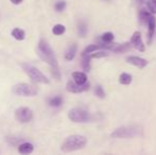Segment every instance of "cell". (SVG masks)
<instances>
[{
    "mask_svg": "<svg viewBox=\"0 0 156 155\" xmlns=\"http://www.w3.org/2000/svg\"><path fill=\"white\" fill-rule=\"evenodd\" d=\"M87 139L85 136L82 135H70L68 136L63 143L61 145V150L65 153H69V152L78 151L81 150L86 146Z\"/></svg>",
    "mask_w": 156,
    "mask_h": 155,
    "instance_id": "obj_1",
    "label": "cell"
},
{
    "mask_svg": "<svg viewBox=\"0 0 156 155\" xmlns=\"http://www.w3.org/2000/svg\"><path fill=\"white\" fill-rule=\"evenodd\" d=\"M37 52H38V55L41 56V60L45 61L47 64H49L52 68H58V61H56L54 51L46 39H41L38 41Z\"/></svg>",
    "mask_w": 156,
    "mask_h": 155,
    "instance_id": "obj_2",
    "label": "cell"
},
{
    "mask_svg": "<svg viewBox=\"0 0 156 155\" xmlns=\"http://www.w3.org/2000/svg\"><path fill=\"white\" fill-rule=\"evenodd\" d=\"M142 128L140 125H124L118 128L111 134L113 138H132L141 135Z\"/></svg>",
    "mask_w": 156,
    "mask_h": 155,
    "instance_id": "obj_3",
    "label": "cell"
},
{
    "mask_svg": "<svg viewBox=\"0 0 156 155\" xmlns=\"http://www.w3.org/2000/svg\"><path fill=\"white\" fill-rule=\"evenodd\" d=\"M23 71L27 73V76L30 78V80L34 83H41V84H48L49 83V79L46 77L37 67L33 66V65L23 63L21 64Z\"/></svg>",
    "mask_w": 156,
    "mask_h": 155,
    "instance_id": "obj_4",
    "label": "cell"
},
{
    "mask_svg": "<svg viewBox=\"0 0 156 155\" xmlns=\"http://www.w3.org/2000/svg\"><path fill=\"white\" fill-rule=\"evenodd\" d=\"M12 93L18 97H34L38 93V89L29 83H18L13 86Z\"/></svg>",
    "mask_w": 156,
    "mask_h": 155,
    "instance_id": "obj_5",
    "label": "cell"
},
{
    "mask_svg": "<svg viewBox=\"0 0 156 155\" xmlns=\"http://www.w3.org/2000/svg\"><path fill=\"white\" fill-rule=\"evenodd\" d=\"M68 118L71 121L76 122V123H83V122H87L90 120V114L84 108L81 107H74L68 112Z\"/></svg>",
    "mask_w": 156,
    "mask_h": 155,
    "instance_id": "obj_6",
    "label": "cell"
},
{
    "mask_svg": "<svg viewBox=\"0 0 156 155\" xmlns=\"http://www.w3.org/2000/svg\"><path fill=\"white\" fill-rule=\"evenodd\" d=\"M33 117H34L33 111L29 107H26V106L18 107L15 112V118L21 123H28L33 119Z\"/></svg>",
    "mask_w": 156,
    "mask_h": 155,
    "instance_id": "obj_7",
    "label": "cell"
},
{
    "mask_svg": "<svg viewBox=\"0 0 156 155\" xmlns=\"http://www.w3.org/2000/svg\"><path fill=\"white\" fill-rule=\"evenodd\" d=\"M88 89H89V83H85L83 85L76 84V82H72V81H69L67 83V90L72 93H84V91L88 90Z\"/></svg>",
    "mask_w": 156,
    "mask_h": 155,
    "instance_id": "obj_8",
    "label": "cell"
},
{
    "mask_svg": "<svg viewBox=\"0 0 156 155\" xmlns=\"http://www.w3.org/2000/svg\"><path fill=\"white\" fill-rule=\"evenodd\" d=\"M126 61H127V63L138 67V68H144V67H146L147 65H148L147 60L139 58V56H127Z\"/></svg>",
    "mask_w": 156,
    "mask_h": 155,
    "instance_id": "obj_9",
    "label": "cell"
},
{
    "mask_svg": "<svg viewBox=\"0 0 156 155\" xmlns=\"http://www.w3.org/2000/svg\"><path fill=\"white\" fill-rule=\"evenodd\" d=\"M131 41H132V44L134 45V47H135L137 50H139V51H144V49H146V48H144V43H142L140 32L136 31L135 33L133 34V36H132Z\"/></svg>",
    "mask_w": 156,
    "mask_h": 155,
    "instance_id": "obj_10",
    "label": "cell"
},
{
    "mask_svg": "<svg viewBox=\"0 0 156 155\" xmlns=\"http://www.w3.org/2000/svg\"><path fill=\"white\" fill-rule=\"evenodd\" d=\"M34 151V146L30 143H23L18 146V152L20 154L27 155Z\"/></svg>",
    "mask_w": 156,
    "mask_h": 155,
    "instance_id": "obj_11",
    "label": "cell"
},
{
    "mask_svg": "<svg viewBox=\"0 0 156 155\" xmlns=\"http://www.w3.org/2000/svg\"><path fill=\"white\" fill-rule=\"evenodd\" d=\"M72 79L76 84L83 85L87 83V76L84 72H81V71H76V72L72 73Z\"/></svg>",
    "mask_w": 156,
    "mask_h": 155,
    "instance_id": "obj_12",
    "label": "cell"
},
{
    "mask_svg": "<svg viewBox=\"0 0 156 155\" xmlns=\"http://www.w3.org/2000/svg\"><path fill=\"white\" fill-rule=\"evenodd\" d=\"M76 44H71V45L68 47V49L66 50V53H65V58L67 61H72L76 56Z\"/></svg>",
    "mask_w": 156,
    "mask_h": 155,
    "instance_id": "obj_13",
    "label": "cell"
},
{
    "mask_svg": "<svg viewBox=\"0 0 156 155\" xmlns=\"http://www.w3.org/2000/svg\"><path fill=\"white\" fill-rule=\"evenodd\" d=\"M11 35L15 39H17V41H23L26 37V32L23 29H20V28H14L11 31Z\"/></svg>",
    "mask_w": 156,
    "mask_h": 155,
    "instance_id": "obj_14",
    "label": "cell"
},
{
    "mask_svg": "<svg viewBox=\"0 0 156 155\" xmlns=\"http://www.w3.org/2000/svg\"><path fill=\"white\" fill-rule=\"evenodd\" d=\"M155 26H156V23H155V18L151 15L150 18L148 20V27H149V41H151L152 39L153 35H154V32H155Z\"/></svg>",
    "mask_w": 156,
    "mask_h": 155,
    "instance_id": "obj_15",
    "label": "cell"
},
{
    "mask_svg": "<svg viewBox=\"0 0 156 155\" xmlns=\"http://www.w3.org/2000/svg\"><path fill=\"white\" fill-rule=\"evenodd\" d=\"M48 103L52 107H60L63 104V98L61 96H55V97H52L48 100Z\"/></svg>",
    "mask_w": 156,
    "mask_h": 155,
    "instance_id": "obj_16",
    "label": "cell"
},
{
    "mask_svg": "<svg viewBox=\"0 0 156 155\" xmlns=\"http://www.w3.org/2000/svg\"><path fill=\"white\" fill-rule=\"evenodd\" d=\"M65 31H66L65 26L61 25V23H58V25H55L52 28V33H53L54 35H62V34L65 33Z\"/></svg>",
    "mask_w": 156,
    "mask_h": 155,
    "instance_id": "obj_17",
    "label": "cell"
},
{
    "mask_svg": "<svg viewBox=\"0 0 156 155\" xmlns=\"http://www.w3.org/2000/svg\"><path fill=\"white\" fill-rule=\"evenodd\" d=\"M90 56L89 54H86V53H83V62H82V66L84 68V70L86 71H89L90 70Z\"/></svg>",
    "mask_w": 156,
    "mask_h": 155,
    "instance_id": "obj_18",
    "label": "cell"
},
{
    "mask_svg": "<svg viewBox=\"0 0 156 155\" xmlns=\"http://www.w3.org/2000/svg\"><path fill=\"white\" fill-rule=\"evenodd\" d=\"M131 48L129 43H125V44H122V45H118L115 47V49L113 50L114 52H117V53H122V52H126L127 50Z\"/></svg>",
    "mask_w": 156,
    "mask_h": 155,
    "instance_id": "obj_19",
    "label": "cell"
},
{
    "mask_svg": "<svg viewBox=\"0 0 156 155\" xmlns=\"http://www.w3.org/2000/svg\"><path fill=\"white\" fill-rule=\"evenodd\" d=\"M119 82L123 85H129L132 83V76L129 73H122L119 78Z\"/></svg>",
    "mask_w": 156,
    "mask_h": 155,
    "instance_id": "obj_20",
    "label": "cell"
},
{
    "mask_svg": "<svg viewBox=\"0 0 156 155\" xmlns=\"http://www.w3.org/2000/svg\"><path fill=\"white\" fill-rule=\"evenodd\" d=\"M78 31H79V34H80L82 37H84L87 33V26L84 21H80L78 25Z\"/></svg>",
    "mask_w": 156,
    "mask_h": 155,
    "instance_id": "obj_21",
    "label": "cell"
},
{
    "mask_svg": "<svg viewBox=\"0 0 156 155\" xmlns=\"http://www.w3.org/2000/svg\"><path fill=\"white\" fill-rule=\"evenodd\" d=\"M150 16L151 15L149 14L146 10H141L139 12V18L142 23H148V20H149V18H150Z\"/></svg>",
    "mask_w": 156,
    "mask_h": 155,
    "instance_id": "obj_22",
    "label": "cell"
},
{
    "mask_svg": "<svg viewBox=\"0 0 156 155\" xmlns=\"http://www.w3.org/2000/svg\"><path fill=\"white\" fill-rule=\"evenodd\" d=\"M100 48H101V46H99V45H89L88 47L85 48V50H84V52H83V53L90 54V53H93V52L96 51V50L100 49Z\"/></svg>",
    "mask_w": 156,
    "mask_h": 155,
    "instance_id": "obj_23",
    "label": "cell"
},
{
    "mask_svg": "<svg viewBox=\"0 0 156 155\" xmlns=\"http://www.w3.org/2000/svg\"><path fill=\"white\" fill-rule=\"evenodd\" d=\"M65 8H66V2L63 1V0L56 1L55 4H54V9H55V11H58V12H62V11L65 10Z\"/></svg>",
    "mask_w": 156,
    "mask_h": 155,
    "instance_id": "obj_24",
    "label": "cell"
},
{
    "mask_svg": "<svg viewBox=\"0 0 156 155\" xmlns=\"http://www.w3.org/2000/svg\"><path fill=\"white\" fill-rule=\"evenodd\" d=\"M102 41L103 43H111L112 41L114 39V34L112 32H106L102 35Z\"/></svg>",
    "mask_w": 156,
    "mask_h": 155,
    "instance_id": "obj_25",
    "label": "cell"
},
{
    "mask_svg": "<svg viewBox=\"0 0 156 155\" xmlns=\"http://www.w3.org/2000/svg\"><path fill=\"white\" fill-rule=\"evenodd\" d=\"M147 4H148L149 11L153 14H156V0H149Z\"/></svg>",
    "mask_w": 156,
    "mask_h": 155,
    "instance_id": "obj_26",
    "label": "cell"
},
{
    "mask_svg": "<svg viewBox=\"0 0 156 155\" xmlns=\"http://www.w3.org/2000/svg\"><path fill=\"white\" fill-rule=\"evenodd\" d=\"M108 55V53L105 51H99V52H96V53H91L89 54L90 58H105V56Z\"/></svg>",
    "mask_w": 156,
    "mask_h": 155,
    "instance_id": "obj_27",
    "label": "cell"
},
{
    "mask_svg": "<svg viewBox=\"0 0 156 155\" xmlns=\"http://www.w3.org/2000/svg\"><path fill=\"white\" fill-rule=\"evenodd\" d=\"M94 93H96V96H98L99 98H101V99H103V98L105 97L104 90H103V88L100 86V85H98V86L96 87V89H94Z\"/></svg>",
    "mask_w": 156,
    "mask_h": 155,
    "instance_id": "obj_28",
    "label": "cell"
},
{
    "mask_svg": "<svg viewBox=\"0 0 156 155\" xmlns=\"http://www.w3.org/2000/svg\"><path fill=\"white\" fill-rule=\"evenodd\" d=\"M11 2H12L13 4H20L21 2L23 1V0H10Z\"/></svg>",
    "mask_w": 156,
    "mask_h": 155,
    "instance_id": "obj_29",
    "label": "cell"
}]
</instances>
